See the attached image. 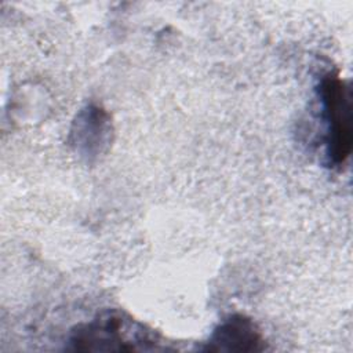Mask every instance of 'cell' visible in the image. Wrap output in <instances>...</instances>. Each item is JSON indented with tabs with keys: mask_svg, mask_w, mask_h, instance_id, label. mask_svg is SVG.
<instances>
[{
	"mask_svg": "<svg viewBox=\"0 0 353 353\" xmlns=\"http://www.w3.org/2000/svg\"><path fill=\"white\" fill-rule=\"evenodd\" d=\"M110 131L109 114L95 105H88L77 113L73 121L70 145L80 156L92 160L108 146Z\"/></svg>",
	"mask_w": 353,
	"mask_h": 353,
	"instance_id": "3",
	"label": "cell"
},
{
	"mask_svg": "<svg viewBox=\"0 0 353 353\" xmlns=\"http://www.w3.org/2000/svg\"><path fill=\"white\" fill-rule=\"evenodd\" d=\"M317 92L325 124V153L331 167H342L352 150V103L347 84L335 73L321 77Z\"/></svg>",
	"mask_w": 353,
	"mask_h": 353,
	"instance_id": "2",
	"label": "cell"
},
{
	"mask_svg": "<svg viewBox=\"0 0 353 353\" xmlns=\"http://www.w3.org/2000/svg\"><path fill=\"white\" fill-rule=\"evenodd\" d=\"M263 338L256 324L243 314H232L212 331L205 342L207 352H261Z\"/></svg>",
	"mask_w": 353,
	"mask_h": 353,
	"instance_id": "4",
	"label": "cell"
},
{
	"mask_svg": "<svg viewBox=\"0 0 353 353\" xmlns=\"http://www.w3.org/2000/svg\"><path fill=\"white\" fill-rule=\"evenodd\" d=\"M154 335L124 312L106 309L72 330L69 349L84 352H134L157 349Z\"/></svg>",
	"mask_w": 353,
	"mask_h": 353,
	"instance_id": "1",
	"label": "cell"
}]
</instances>
